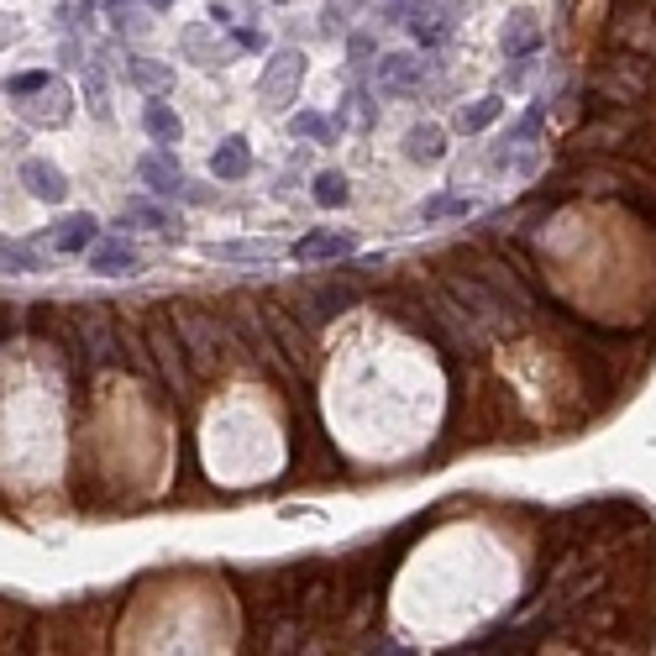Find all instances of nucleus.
<instances>
[{
    "label": "nucleus",
    "mask_w": 656,
    "mask_h": 656,
    "mask_svg": "<svg viewBox=\"0 0 656 656\" xmlns=\"http://www.w3.org/2000/svg\"><path fill=\"white\" fill-rule=\"evenodd\" d=\"M169 315H174V326H180L184 347H189V362H195V373H215L221 368V347L237 336L232 321H221V315H210L200 305H169Z\"/></svg>",
    "instance_id": "f257e3e1"
},
{
    "label": "nucleus",
    "mask_w": 656,
    "mask_h": 656,
    "mask_svg": "<svg viewBox=\"0 0 656 656\" xmlns=\"http://www.w3.org/2000/svg\"><path fill=\"white\" fill-rule=\"evenodd\" d=\"M656 59H646V53H626V48H615V59L604 63V69H594V95L598 100H609V106H641L646 95L656 90Z\"/></svg>",
    "instance_id": "f03ea898"
},
{
    "label": "nucleus",
    "mask_w": 656,
    "mask_h": 656,
    "mask_svg": "<svg viewBox=\"0 0 656 656\" xmlns=\"http://www.w3.org/2000/svg\"><path fill=\"white\" fill-rule=\"evenodd\" d=\"M148 342H152V358H158V373H163V394L174 399H195V362H189V347H184L174 315H158L148 321Z\"/></svg>",
    "instance_id": "7ed1b4c3"
},
{
    "label": "nucleus",
    "mask_w": 656,
    "mask_h": 656,
    "mask_svg": "<svg viewBox=\"0 0 656 656\" xmlns=\"http://www.w3.org/2000/svg\"><path fill=\"white\" fill-rule=\"evenodd\" d=\"M442 289H451V295L462 299L468 310H473L478 321H483V331H494V336H505L509 326H515V305H509L483 273H457V269H447L442 273Z\"/></svg>",
    "instance_id": "20e7f679"
},
{
    "label": "nucleus",
    "mask_w": 656,
    "mask_h": 656,
    "mask_svg": "<svg viewBox=\"0 0 656 656\" xmlns=\"http://www.w3.org/2000/svg\"><path fill=\"white\" fill-rule=\"evenodd\" d=\"M425 310H431V331L447 342L451 352H483V321L451 289H436L425 299Z\"/></svg>",
    "instance_id": "39448f33"
},
{
    "label": "nucleus",
    "mask_w": 656,
    "mask_h": 656,
    "mask_svg": "<svg viewBox=\"0 0 656 656\" xmlns=\"http://www.w3.org/2000/svg\"><path fill=\"white\" fill-rule=\"evenodd\" d=\"M74 326H79V347L90 368H111L121 362V326L111 321V305H79L74 310Z\"/></svg>",
    "instance_id": "423d86ee"
},
{
    "label": "nucleus",
    "mask_w": 656,
    "mask_h": 656,
    "mask_svg": "<svg viewBox=\"0 0 656 656\" xmlns=\"http://www.w3.org/2000/svg\"><path fill=\"white\" fill-rule=\"evenodd\" d=\"M358 305V284L342 273V279H310L305 289H299V315L310 321V326H326L336 315H347Z\"/></svg>",
    "instance_id": "0eeeda50"
},
{
    "label": "nucleus",
    "mask_w": 656,
    "mask_h": 656,
    "mask_svg": "<svg viewBox=\"0 0 656 656\" xmlns=\"http://www.w3.org/2000/svg\"><path fill=\"white\" fill-rule=\"evenodd\" d=\"M635 137H641V116H635V111H620V116L583 121V126L572 132V143H578V152H615V148H626V143H635Z\"/></svg>",
    "instance_id": "6e6552de"
},
{
    "label": "nucleus",
    "mask_w": 656,
    "mask_h": 656,
    "mask_svg": "<svg viewBox=\"0 0 656 656\" xmlns=\"http://www.w3.org/2000/svg\"><path fill=\"white\" fill-rule=\"evenodd\" d=\"M299 79H305V53L295 48H279L269 63H263V79H258V95H263V106H289L299 90Z\"/></svg>",
    "instance_id": "1a4fd4ad"
},
{
    "label": "nucleus",
    "mask_w": 656,
    "mask_h": 656,
    "mask_svg": "<svg viewBox=\"0 0 656 656\" xmlns=\"http://www.w3.org/2000/svg\"><path fill=\"white\" fill-rule=\"evenodd\" d=\"M352 247H358L352 232H305V237L289 247V258H295V263H347Z\"/></svg>",
    "instance_id": "9d476101"
},
{
    "label": "nucleus",
    "mask_w": 656,
    "mask_h": 656,
    "mask_svg": "<svg viewBox=\"0 0 656 656\" xmlns=\"http://www.w3.org/2000/svg\"><path fill=\"white\" fill-rule=\"evenodd\" d=\"M16 180L27 184V195L42 200V206H63V200H69V180H63L59 163H48V158H22Z\"/></svg>",
    "instance_id": "9b49d317"
},
{
    "label": "nucleus",
    "mask_w": 656,
    "mask_h": 656,
    "mask_svg": "<svg viewBox=\"0 0 656 656\" xmlns=\"http://www.w3.org/2000/svg\"><path fill=\"white\" fill-rule=\"evenodd\" d=\"M263 315H269L273 336H279V347H284V358L305 368L310 362V331H305V315H289V310H279V305H263Z\"/></svg>",
    "instance_id": "f8f14e48"
},
{
    "label": "nucleus",
    "mask_w": 656,
    "mask_h": 656,
    "mask_svg": "<svg viewBox=\"0 0 656 656\" xmlns=\"http://www.w3.org/2000/svg\"><path fill=\"white\" fill-rule=\"evenodd\" d=\"M137 180L148 184L152 195H184L189 189V180H184V169L169 158V152L158 148V152H143L137 158Z\"/></svg>",
    "instance_id": "ddd939ff"
},
{
    "label": "nucleus",
    "mask_w": 656,
    "mask_h": 656,
    "mask_svg": "<svg viewBox=\"0 0 656 656\" xmlns=\"http://www.w3.org/2000/svg\"><path fill=\"white\" fill-rule=\"evenodd\" d=\"M420 79H425V59H416V53H384L379 59V85H384L388 95H410L420 90Z\"/></svg>",
    "instance_id": "4468645a"
},
{
    "label": "nucleus",
    "mask_w": 656,
    "mask_h": 656,
    "mask_svg": "<svg viewBox=\"0 0 656 656\" xmlns=\"http://www.w3.org/2000/svg\"><path fill=\"white\" fill-rule=\"evenodd\" d=\"M69 111H74V95H69L63 79H53V85L37 95V100H22V116H27L32 126H63Z\"/></svg>",
    "instance_id": "2eb2a0df"
},
{
    "label": "nucleus",
    "mask_w": 656,
    "mask_h": 656,
    "mask_svg": "<svg viewBox=\"0 0 656 656\" xmlns=\"http://www.w3.org/2000/svg\"><path fill=\"white\" fill-rule=\"evenodd\" d=\"M499 48H505V59H515V63L536 59V53H541L536 16H531V11H515V16L505 22V32H499Z\"/></svg>",
    "instance_id": "dca6fc26"
},
{
    "label": "nucleus",
    "mask_w": 656,
    "mask_h": 656,
    "mask_svg": "<svg viewBox=\"0 0 656 656\" xmlns=\"http://www.w3.org/2000/svg\"><path fill=\"white\" fill-rule=\"evenodd\" d=\"M95 242H100V221H95L90 210H74V215H63L59 226H53V252H90Z\"/></svg>",
    "instance_id": "f3484780"
},
{
    "label": "nucleus",
    "mask_w": 656,
    "mask_h": 656,
    "mask_svg": "<svg viewBox=\"0 0 656 656\" xmlns=\"http://www.w3.org/2000/svg\"><path fill=\"white\" fill-rule=\"evenodd\" d=\"M447 132L436 126V121H416L410 132H405V158L420 163V169H431V163H442L447 158Z\"/></svg>",
    "instance_id": "a211bd4d"
},
{
    "label": "nucleus",
    "mask_w": 656,
    "mask_h": 656,
    "mask_svg": "<svg viewBox=\"0 0 656 656\" xmlns=\"http://www.w3.org/2000/svg\"><path fill=\"white\" fill-rule=\"evenodd\" d=\"M206 252L215 258V263H263V269L284 258L279 242H210Z\"/></svg>",
    "instance_id": "6ab92c4d"
},
{
    "label": "nucleus",
    "mask_w": 656,
    "mask_h": 656,
    "mask_svg": "<svg viewBox=\"0 0 656 656\" xmlns=\"http://www.w3.org/2000/svg\"><path fill=\"white\" fill-rule=\"evenodd\" d=\"M143 132H148L158 148H174V143L184 137V121L169 100H148V106H143Z\"/></svg>",
    "instance_id": "aec40b11"
},
{
    "label": "nucleus",
    "mask_w": 656,
    "mask_h": 656,
    "mask_svg": "<svg viewBox=\"0 0 656 656\" xmlns=\"http://www.w3.org/2000/svg\"><path fill=\"white\" fill-rule=\"evenodd\" d=\"M247 169H252V148H247V137H226L221 148L210 152V174H215L221 184L247 180Z\"/></svg>",
    "instance_id": "412c9836"
},
{
    "label": "nucleus",
    "mask_w": 656,
    "mask_h": 656,
    "mask_svg": "<svg viewBox=\"0 0 656 656\" xmlns=\"http://www.w3.org/2000/svg\"><path fill=\"white\" fill-rule=\"evenodd\" d=\"M90 269L106 273V279H116V273H137V269H143V252H137V247H126V242H95V247H90Z\"/></svg>",
    "instance_id": "4be33fe9"
},
{
    "label": "nucleus",
    "mask_w": 656,
    "mask_h": 656,
    "mask_svg": "<svg viewBox=\"0 0 656 656\" xmlns=\"http://www.w3.org/2000/svg\"><path fill=\"white\" fill-rule=\"evenodd\" d=\"M180 42H184V53L200 63V69H221V63H232V59H226V42H210V27H200V22H189V27L180 32Z\"/></svg>",
    "instance_id": "5701e85b"
},
{
    "label": "nucleus",
    "mask_w": 656,
    "mask_h": 656,
    "mask_svg": "<svg viewBox=\"0 0 656 656\" xmlns=\"http://www.w3.org/2000/svg\"><path fill=\"white\" fill-rule=\"evenodd\" d=\"M478 273H483V279H488V284H494V289H499V295H505L515 310H531V305H536L531 284H525V279H520L515 269H505V263H483Z\"/></svg>",
    "instance_id": "b1692460"
},
{
    "label": "nucleus",
    "mask_w": 656,
    "mask_h": 656,
    "mask_svg": "<svg viewBox=\"0 0 656 656\" xmlns=\"http://www.w3.org/2000/svg\"><path fill=\"white\" fill-rule=\"evenodd\" d=\"M126 79L137 85V90H152V95H169L174 90V69H163V63H152V59H126Z\"/></svg>",
    "instance_id": "393cba45"
},
{
    "label": "nucleus",
    "mask_w": 656,
    "mask_h": 656,
    "mask_svg": "<svg viewBox=\"0 0 656 656\" xmlns=\"http://www.w3.org/2000/svg\"><path fill=\"white\" fill-rule=\"evenodd\" d=\"M499 116H505V95H483V100L457 111V126H462V132H483V126H494Z\"/></svg>",
    "instance_id": "a878e982"
},
{
    "label": "nucleus",
    "mask_w": 656,
    "mask_h": 656,
    "mask_svg": "<svg viewBox=\"0 0 656 656\" xmlns=\"http://www.w3.org/2000/svg\"><path fill=\"white\" fill-rule=\"evenodd\" d=\"M347 195H352V184H347V174H336V169H326V174H315V206L342 210V206H347Z\"/></svg>",
    "instance_id": "bb28decb"
},
{
    "label": "nucleus",
    "mask_w": 656,
    "mask_h": 656,
    "mask_svg": "<svg viewBox=\"0 0 656 656\" xmlns=\"http://www.w3.org/2000/svg\"><path fill=\"white\" fill-rule=\"evenodd\" d=\"M258 16H263V11H258L252 0H215V5H210V22H215V27H242V22H258Z\"/></svg>",
    "instance_id": "cd10ccee"
},
{
    "label": "nucleus",
    "mask_w": 656,
    "mask_h": 656,
    "mask_svg": "<svg viewBox=\"0 0 656 656\" xmlns=\"http://www.w3.org/2000/svg\"><path fill=\"white\" fill-rule=\"evenodd\" d=\"M132 221H143V226H158V232H174V215L163 206H152V200H126V215H121V226H132Z\"/></svg>",
    "instance_id": "c85d7f7f"
},
{
    "label": "nucleus",
    "mask_w": 656,
    "mask_h": 656,
    "mask_svg": "<svg viewBox=\"0 0 656 656\" xmlns=\"http://www.w3.org/2000/svg\"><path fill=\"white\" fill-rule=\"evenodd\" d=\"M53 85V74L48 69H32V74H11L5 79V100H27V95H42Z\"/></svg>",
    "instance_id": "c756f323"
},
{
    "label": "nucleus",
    "mask_w": 656,
    "mask_h": 656,
    "mask_svg": "<svg viewBox=\"0 0 656 656\" xmlns=\"http://www.w3.org/2000/svg\"><path fill=\"white\" fill-rule=\"evenodd\" d=\"M289 132H295V137H310V143H336V126H331L326 116H315V111H299V116L289 121Z\"/></svg>",
    "instance_id": "7c9ffc66"
},
{
    "label": "nucleus",
    "mask_w": 656,
    "mask_h": 656,
    "mask_svg": "<svg viewBox=\"0 0 656 656\" xmlns=\"http://www.w3.org/2000/svg\"><path fill=\"white\" fill-rule=\"evenodd\" d=\"M447 215H473V200H451V195L420 200V221H447Z\"/></svg>",
    "instance_id": "2f4dec72"
},
{
    "label": "nucleus",
    "mask_w": 656,
    "mask_h": 656,
    "mask_svg": "<svg viewBox=\"0 0 656 656\" xmlns=\"http://www.w3.org/2000/svg\"><path fill=\"white\" fill-rule=\"evenodd\" d=\"M85 95H90V111H95V116H111V106H106V74H100V63H95L90 74H85Z\"/></svg>",
    "instance_id": "473e14b6"
},
{
    "label": "nucleus",
    "mask_w": 656,
    "mask_h": 656,
    "mask_svg": "<svg viewBox=\"0 0 656 656\" xmlns=\"http://www.w3.org/2000/svg\"><path fill=\"white\" fill-rule=\"evenodd\" d=\"M232 42H237L242 53H263V48H269V37L258 32V22H242V27H232Z\"/></svg>",
    "instance_id": "72a5a7b5"
},
{
    "label": "nucleus",
    "mask_w": 656,
    "mask_h": 656,
    "mask_svg": "<svg viewBox=\"0 0 656 656\" xmlns=\"http://www.w3.org/2000/svg\"><path fill=\"white\" fill-rule=\"evenodd\" d=\"M5 269H11V273H32V269H37V252H32L27 242H5Z\"/></svg>",
    "instance_id": "f704fd0d"
},
{
    "label": "nucleus",
    "mask_w": 656,
    "mask_h": 656,
    "mask_svg": "<svg viewBox=\"0 0 656 656\" xmlns=\"http://www.w3.org/2000/svg\"><path fill=\"white\" fill-rule=\"evenodd\" d=\"M347 53H352V59H368V53H373V37H368V32H352Z\"/></svg>",
    "instance_id": "c9c22d12"
},
{
    "label": "nucleus",
    "mask_w": 656,
    "mask_h": 656,
    "mask_svg": "<svg viewBox=\"0 0 656 656\" xmlns=\"http://www.w3.org/2000/svg\"><path fill=\"white\" fill-rule=\"evenodd\" d=\"M148 5H158V11H169V5H174V0H148Z\"/></svg>",
    "instance_id": "e433bc0d"
}]
</instances>
